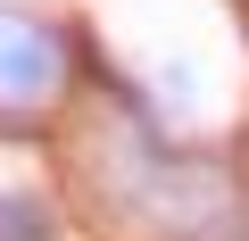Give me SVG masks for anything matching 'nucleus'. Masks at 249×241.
<instances>
[{
	"label": "nucleus",
	"mask_w": 249,
	"mask_h": 241,
	"mask_svg": "<svg viewBox=\"0 0 249 241\" xmlns=\"http://www.w3.org/2000/svg\"><path fill=\"white\" fill-rule=\"evenodd\" d=\"M67 83V34L42 9L0 0V108H50Z\"/></svg>",
	"instance_id": "nucleus-1"
},
{
	"label": "nucleus",
	"mask_w": 249,
	"mask_h": 241,
	"mask_svg": "<svg viewBox=\"0 0 249 241\" xmlns=\"http://www.w3.org/2000/svg\"><path fill=\"white\" fill-rule=\"evenodd\" d=\"M0 241H58V224H50V208H42V200L0 191Z\"/></svg>",
	"instance_id": "nucleus-2"
}]
</instances>
